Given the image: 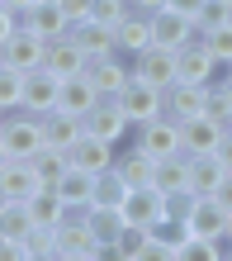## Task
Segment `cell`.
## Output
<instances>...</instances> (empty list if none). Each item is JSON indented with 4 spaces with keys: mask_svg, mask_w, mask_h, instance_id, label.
<instances>
[{
    "mask_svg": "<svg viewBox=\"0 0 232 261\" xmlns=\"http://www.w3.org/2000/svg\"><path fill=\"white\" fill-rule=\"evenodd\" d=\"M227 71H232V67H227Z\"/></svg>",
    "mask_w": 232,
    "mask_h": 261,
    "instance_id": "42",
    "label": "cell"
},
{
    "mask_svg": "<svg viewBox=\"0 0 232 261\" xmlns=\"http://www.w3.org/2000/svg\"><path fill=\"white\" fill-rule=\"evenodd\" d=\"M218 199H223V204L232 209V171H227V180H223V186H218Z\"/></svg>",
    "mask_w": 232,
    "mask_h": 261,
    "instance_id": "41",
    "label": "cell"
},
{
    "mask_svg": "<svg viewBox=\"0 0 232 261\" xmlns=\"http://www.w3.org/2000/svg\"><path fill=\"white\" fill-rule=\"evenodd\" d=\"M62 100V76L48 71V67H34L24 71V110L28 114H52Z\"/></svg>",
    "mask_w": 232,
    "mask_h": 261,
    "instance_id": "8",
    "label": "cell"
},
{
    "mask_svg": "<svg viewBox=\"0 0 232 261\" xmlns=\"http://www.w3.org/2000/svg\"><path fill=\"white\" fill-rule=\"evenodd\" d=\"M123 214H128V223H142V228H157L166 219V195L157 186H133L123 195Z\"/></svg>",
    "mask_w": 232,
    "mask_h": 261,
    "instance_id": "13",
    "label": "cell"
},
{
    "mask_svg": "<svg viewBox=\"0 0 232 261\" xmlns=\"http://www.w3.org/2000/svg\"><path fill=\"white\" fill-rule=\"evenodd\" d=\"M24 204H28V214H34V223H38V228H57V223L71 214V204L62 199V190H57V186H38L34 195L24 199Z\"/></svg>",
    "mask_w": 232,
    "mask_h": 261,
    "instance_id": "21",
    "label": "cell"
},
{
    "mask_svg": "<svg viewBox=\"0 0 232 261\" xmlns=\"http://www.w3.org/2000/svg\"><path fill=\"white\" fill-rule=\"evenodd\" d=\"M38 186H43V176L34 171V162H28V157L0 162V199H28Z\"/></svg>",
    "mask_w": 232,
    "mask_h": 261,
    "instance_id": "14",
    "label": "cell"
},
{
    "mask_svg": "<svg viewBox=\"0 0 232 261\" xmlns=\"http://www.w3.org/2000/svg\"><path fill=\"white\" fill-rule=\"evenodd\" d=\"M62 10L71 14V24H81V19H90V10H95V0H62Z\"/></svg>",
    "mask_w": 232,
    "mask_h": 261,
    "instance_id": "36",
    "label": "cell"
},
{
    "mask_svg": "<svg viewBox=\"0 0 232 261\" xmlns=\"http://www.w3.org/2000/svg\"><path fill=\"white\" fill-rule=\"evenodd\" d=\"M0 5H5V10H19V14H24V10H34L38 0H0Z\"/></svg>",
    "mask_w": 232,
    "mask_h": 261,
    "instance_id": "40",
    "label": "cell"
},
{
    "mask_svg": "<svg viewBox=\"0 0 232 261\" xmlns=\"http://www.w3.org/2000/svg\"><path fill=\"white\" fill-rule=\"evenodd\" d=\"M34 214H28V204H24V199H0V238H28V233H34Z\"/></svg>",
    "mask_w": 232,
    "mask_h": 261,
    "instance_id": "29",
    "label": "cell"
},
{
    "mask_svg": "<svg viewBox=\"0 0 232 261\" xmlns=\"http://www.w3.org/2000/svg\"><path fill=\"white\" fill-rule=\"evenodd\" d=\"M76 43L90 53V57H104V53H119V38H114V24H100V19H81L71 24Z\"/></svg>",
    "mask_w": 232,
    "mask_h": 261,
    "instance_id": "25",
    "label": "cell"
},
{
    "mask_svg": "<svg viewBox=\"0 0 232 261\" xmlns=\"http://www.w3.org/2000/svg\"><path fill=\"white\" fill-rule=\"evenodd\" d=\"M48 62V38H38L34 29H14L10 38H0V67H19V71H34Z\"/></svg>",
    "mask_w": 232,
    "mask_h": 261,
    "instance_id": "5",
    "label": "cell"
},
{
    "mask_svg": "<svg viewBox=\"0 0 232 261\" xmlns=\"http://www.w3.org/2000/svg\"><path fill=\"white\" fill-rule=\"evenodd\" d=\"M176 71H180V81H190V86H213V81H223L227 67L209 53V43L194 34L185 48H176Z\"/></svg>",
    "mask_w": 232,
    "mask_h": 261,
    "instance_id": "3",
    "label": "cell"
},
{
    "mask_svg": "<svg viewBox=\"0 0 232 261\" xmlns=\"http://www.w3.org/2000/svg\"><path fill=\"white\" fill-rule=\"evenodd\" d=\"M123 110H128V119L133 124H147V119H157V114H166V90L161 86H152V81H142V76H133L128 86L114 95Z\"/></svg>",
    "mask_w": 232,
    "mask_h": 261,
    "instance_id": "6",
    "label": "cell"
},
{
    "mask_svg": "<svg viewBox=\"0 0 232 261\" xmlns=\"http://www.w3.org/2000/svg\"><path fill=\"white\" fill-rule=\"evenodd\" d=\"M28 162H34V171L43 176V186H57V180L71 171V152L67 147H52V143H43Z\"/></svg>",
    "mask_w": 232,
    "mask_h": 261,
    "instance_id": "27",
    "label": "cell"
},
{
    "mask_svg": "<svg viewBox=\"0 0 232 261\" xmlns=\"http://www.w3.org/2000/svg\"><path fill=\"white\" fill-rule=\"evenodd\" d=\"M119 176L128 180V186H152V180H157V157H152V152H142V147H128V152H119Z\"/></svg>",
    "mask_w": 232,
    "mask_h": 261,
    "instance_id": "26",
    "label": "cell"
},
{
    "mask_svg": "<svg viewBox=\"0 0 232 261\" xmlns=\"http://www.w3.org/2000/svg\"><path fill=\"white\" fill-rule=\"evenodd\" d=\"M24 29H34L38 38H62L71 34V14L62 10V0H38L34 10H24Z\"/></svg>",
    "mask_w": 232,
    "mask_h": 261,
    "instance_id": "18",
    "label": "cell"
},
{
    "mask_svg": "<svg viewBox=\"0 0 232 261\" xmlns=\"http://www.w3.org/2000/svg\"><path fill=\"white\" fill-rule=\"evenodd\" d=\"M232 19V0H204V10L194 14V24H199V34H209V29H218Z\"/></svg>",
    "mask_w": 232,
    "mask_h": 261,
    "instance_id": "35",
    "label": "cell"
},
{
    "mask_svg": "<svg viewBox=\"0 0 232 261\" xmlns=\"http://www.w3.org/2000/svg\"><path fill=\"white\" fill-rule=\"evenodd\" d=\"M57 256V228H34L24 238V261H52Z\"/></svg>",
    "mask_w": 232,
    "mask_h": 261,
    "instance_id": "33",
    "label": "cell"
},
{
    "mask_svg": "<svg viewBox=\"0 0 232 261\" xmlns=\"http://www.w3.org/2000/svg\"><path fill=\"white\" fill-rule=\"evenodd\" d=\"M147 247H152V228L128 223V228H123V233L114 238L109 256H119V261H147Z\"/></svg>",
    "mask_w": 232,
    "mask_h": 261,
    "instance_id": "30",
    "label": "cell"
},
{
    "mask_svg": "<svg viewBox=\"0 0 232 261\" xmlns=\"http://www.w3.org/2000/svg\"><path fill=\"white\" fill-rule=\"evenodd\" d=\"M133 5H137V10H147V14H157V10L171 5V0H133Z\"/></svg>",
    "mask_w": 232,
    "mask_h": 261,
    "instance_id": "38",
    "label": "cell"
},
{
    "mask_svg": "<svg viewBox=\"0 0 232 261\" xmlns=\"http://www.w3.org/2000/svg\"><path fill=\"white\" fill-rule=\"evenodd\" d=\"M114 38H119V53H123V57H137L142 48H152V43H157V29H152V14L133 5V10L123 14L119 24H114Z\"/></svg>",
    "mask_w": 232,
    "mask_h": 261,
    "instance_id": "11",
    "label": "cell"
},
{
    "mask_svg": "<svg viewBox=\"0 0 232 261\" xmlns=\"http://www.w3.org/2000/svg\"><path fill=\"white\" fill-rule=\"evenodd\" d=\"M152 186H157L166 199L194 190V162L185 157V152H176V157H161V162H157V180H152Z\"/></svg>",
    "mask_w": 232,
    "mask_h": 261,
    "instance_id": "19",
    "label": "cell"
},
{
    "mask_svg": "<svg viewBox=\"0 0 232 261\" xmlns=\"http://www.w3.org/2000/svg\"><path fill=\"white\" fill-rule=\"evenodd\" d=\"M223 133H227V128L218 124V119H209V114L180 119V147H185V157H209V152H218Z\"/></svg>",
    "mask_w": 232,
    "mask_h": 261,
    "instance_id": "10",
    "label": "cell"
},
{
    "mask_svg": "<svg viewBox=\"0 0 232 261\" xmlns=\"http://www.w3.org/2000/svg\"><path fill=\"white\" fill-rule=\"evenodd\" d=\"M43 67L57 71V76H81L90 67V53L76 43V34H62V38H48V62Z\"/></svg>",
    "mask_w": 232,
    "mask_h": 261,
    "instance_id": "16",
    "label": "cell"
},
{
    "mask_svg": "<svg viewBox=\"0 0 232 261\" xmlns=\"http://www.w3.org/2000/svg\"><path fill=\"white\" fill-rule=\"evenodd\" d=\"M133 143L142 147V152H152V157H176V152H185L180 147V119L176 114H157V119H147V124H137L133 128Z\"/></svg>",
    "mask_w": 232,
    "mask_h": 261,
    "instance_id": "4",
    "label": "cell"
},
{
    "mask_svg": "<svg viewBox=\"0 0 232 261\" xmlns=\"http://www.w3.org/2000/svg\"><path fill=\"white\" fill-rule=\"evenodd\" d=\"M209 110V86H190V81H176L166 90V114L176 119H199Z\"/></svg>",
    "mask_w": 232,
    "mask_h": 261,
    "instance_id": "23",
    "label": "cell"
},
{
    "mask_svg": "<svg viewBox=\"0 0 232 261\" xmlns=\"http://www.w3.org/2000/svg\"><path fill=\"white\" fill-rule=\"evenodd\" d=\"M90 81H95V90L104 100H114L123 86L133 81V57H123V53H104V57H90Z\"/></svg>",
    "mask_w": 232,
    "mask_h": 261,
    "instance_id": "7",
    "label": "cell"
},
{
    "mask_svg": "<svg viewBox=\"0 0 232 261\" xmlns=\"http://www.w3.org/2000/svg\"><path fill=\"white\" fill-rule=\"evenodd\" d=\"M152 29H157V43H161V48H171V53L185 48V43L199 34V24L190 19V14H180V10H171V5L152 14Z\"/></svg>",
    "mask_w": 232,
    "mask_h": 261,
    "instance_id": "17",
    "label": "cell"
},
{
    "mask_svg": "<svg viewBox=\"0 0 232 261\" xmlns=\"http://www.w3.org/2000/svg\"><path fill=\"white\" fill-rule=\"evenodd\" d=\"M199 38L209 43V53L218 57L223 67H232V19H227V24H218V29H209V34H199Z\"/></svg>",
    "mask_w": 232,
    "mask_h": 261,
    "instance_id": "34",
    "label": "cell"
},
{
    "mask_svg": "<svg viewBox=\"0 0 232 261\" xmlns=\"http://www.w3.org/2000/svg\"><path fill=\"white\" fill-rule=\"evenodd\" d=\"M85 128L95 133V138H109V143H123V138H128L137 124L128 119V110H123L119 100H100L95 110L85 114Z\"/></svg>",
    "mask_w": 232,
    "mask_h": 261,
    "instance_id": "12",
    "label": "cell"
},
{
    "mask_svg": "<svg viewBox=\"0 0 232 261\" xmlns=\"http://www.w3.org/2000/svg\"><path fill=\"white\" fill-rule=\"evenodd\" d=\"M133 76H142V81L152 86H161V90H171L180 81V71H176V53L171 48H161V43H152V48H142L133 57Z\"/></svg>",
    "mask_w": 232,
    "mask_h": 261,
    "instance_id": "9",
    "label": "cell"
},
{
    "mask_svg": "<svg viewBox=\"0 0 232 261\" xmlns=\"http://www.w3.org/2000/svg\"><path fill=\"white\" fill-rule=\"evenodd\" d=\"M194 162V195H218V186L227 180L232 166L218 157V152H209V157H190Z\"/></svg>",
    "mask_w": 232,
    "mask_h": 261,
    "instance_id": "28",
    "label": "cell"
},
{
    "mask_svg": "<svg viewBox=\"0 0 232 261\" xmlns=\"http://www.w3.org/2000/svg\"><path fill=\"white\" fill-rule=\"evenodd\" d=\"M0 105H5V114L24 110V71L19 67H0Z\"/></svg>",
    "mask_w": 232,
    "mask_h": 261,
    "instance_id": "32",
    "label": "cell"
},
{
    "mask_svg": "<svg viewBox=\"0 0 232 261\" xmlns=\"http://www.w3.org/2000/svg\"><path fill=\"white\" fill-rule=\"evenodd\" d=\"M218 157H223V162H227V166H232V128H227V133H223V143H218Z\"/></svg>",
    "mask_w": 232,
    "mask_h": 261,
    "instance_id": "39",
    "label": "cell"
},
{
    "mask_svg": "<svg viewBox=\"0 0 232 261\" xmlns=\"http://www.w3.org/2000/svg\"><path fill=\"white\" fill-rule=\"evenodd\" d=\"M43 143H48V138H43V114H28V110L5 114V124H0V162L34 157Z\"/></svg>",
    "mask_w": 232,
    "mask_h": 261,
    "instance_id": "1",
    "label": "cell"
},
{
    "mask_svg": "<svg viewBox=\"0 0 232 261\" xmlns=\"http://www.w3.org/2000/svg\"><path fill=\"white\" fill-rule=\"evenodd\" d=\"M227 238H232V233H227Z\"/></svg>",
    "mask_w": 232,
    "mask_h": 261,
    "instance_id": "43",
    "label": "cell"
},
{
    "mask_svg": "<svg viewBox=\"0 0 232 261\" xmlns=\"http://www.w3.org/2000/svg\"><path fill=\"white\" fill-rule=\"evenodd\" d=\"M133 186L119 176V166H109V171L95 176V204H123V195H128Z\"/></svg>",
    "mask_w": 232,
    "mask_h": 261,
    "instance_id": "31",
    "label": "cell"
},
{
    "mask_svg": "<svg viewBox=\"0 0 232 261\" xmlns=\"http://www.w3.org/2000/svg\"><path fill=\"white\" fill-rule=\"evenodd\" d=\"M104 95L95 90V81H90V71H81V76H62V100H57V110H67V114H90L100 105Z\"/></svg>",
    "mask_w": 232,
    "mask_h": 261,
    "instance_id": "20",
    "label": "cell"
},
{
    "mask_svg": "<svg viewBox=\"0 0 232 261\" xmlns=\"http://www.w3.org/2000/svg\"><path fill=\"white\" fill-rule=\"evenodd\" d=\"M119 162V143H109V138H95L85 128V138L71 147V166H81V171H109V166Z\"/></svg>",
    "mask_w": 232,
    "mask_h": 261,
    "instance_id": "15",
    "label": "cell"
},
{
    "mask_svg": "<svg viewBox=\"0 0 232 261\" xmlns=\"http://www.w3.org/2000/svg\"><path fill=\"white\" fill-rule=\"evenodd\" d=\"M43 138H48L52 147H76L85 138V119L81 114H67V110H52V114H43Z\"/></svg>",
    "mask_w": 232,
    "mask_h": 261,
    "instance_id": "24",
    "label": "cell"
},
{
    "mask_svg": "<svg viewBox=\"0 0 232 261\" xmlns=\"http://www.w3.org/2000/svg\"><path fill=\"white\" fill-rule=\"evenodd\" d=\"M171 10H180V14H190V19H194V14L204 10V0H171Z\"/></svg>",
    "mask_w": 232,
    "mask_h": 261,
    "instance_id": "37",
    "label": "cell"
},
{
    "mask_svg": "<svg viewBox=\"0 0 232 261\" xmlns=\"http://www.w3.org/2000/svg\"><path fill=\"white\" fill-rule=\"evenodd\" d=\"M57 190H62V199L71 204V214H90V209H95V171L71 166V171L57 180Z\"/></svg>",
    "mask_w": 232,
    "mask_h": 261,
    "instance_id": "22",
    "label": "cell"
},
{
    "mask_svg": "<svg viewBox=\"0 0 232 261\" xmlns=\"http://www.w3.org/2000/svg\"><path fill=\"white\" fill-rule=\"evenodd\" d=\"M90 256H109V247L100 242L85 214H67L57 223V261H90Z\"/></svg>",
    "mask_w": 232,
    "mask_h": 261,
    "instance_id": "2",
    "label": "cell"
}]
</instances>
